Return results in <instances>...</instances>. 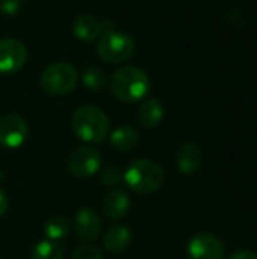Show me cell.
<instances>
[{"mask_svg":"<svg viewBox=\"0 0 257 259\" xmlns=\"http://www.w3.org/2000/svg\"><path fill=\"white\" fill-rule=\"evenodd\" d=\"M27 62L26 46L15 38L0 39V73H17Z\"/></svg>","mask_w":257,"mask_h":259,"instance_id":"cell-7","label":"cell"},{"mask_svg":"<svg viewBox=\"0 0 257 259\" xmlns=\"http://www.w3.org/2000/svg\"><path fill=\"white\" fill-rule=\"evenodd\" d=\"M27 138V124L17 114L0 117V146L5 149H17Z\"/></svg>","mask_w":257,"mask_h":259,"instance_id":"cell-9","label":"cell"},{"mask_svg":"<svg viewBox=\"0 0 257 259\" xmlns=\"http://www.w3.org/2000/svg\"><path fill=\"white\" fill-rule=\"evenodd\" d=\"M101 165V155L94 147H79L74 150L68 159V170L73 176L79 179H86L94 176Z\"/></svg>","mask_w":257,"mask_h":259,"instance_id":"cell-6","label":"cell"},{"mask_svg":"<svg viewBox=\"0 0 257 259\" xmlns=\"http://www.w3.org/2000/svg\"><path fill=\"white\" fill-rule=\"evenodd\" d=\"M130 208V199L123 190H112L103 200V212L112 220H118L127 214Z\"/></svg>","mask_w":257,"mask_h":259,"instance_id":"cell-13","label":"cell"},{"mask_svg":"<svg viewBox=\"0 0 257 259\" xmlns=\"http://www.w3.org/2000/svg\"><path fill=\"white\" fill-rule=\"evenodd\" d=\"M8 206H9V203H8V197H6V194L0 190V217H3V215L6 214Z\"/></svg>","mask_w":257,"mask_h":259,"instance_id":"cell-24","label":"cell"},{"mask_svg":"<svg viewBox=\"0 0 257 259\" xmlns=\"http://www.w3.org/2000/svg\"><path fill=\"white\" fill-rule=\"evenodd\" d=\"M70 232V223L64 217H52L44 225V234L50 241H61Z\"/></svg>","mask_w":257,"mask_h":259,"instance_id":"cell-17","label":"cell"},{"mask_svg":"<svg viewBox=\"0 0 257 259\" xmlns=\"http://www.w3.org/2000/svg\"><path fill=\"white\" fill-rule=\"evenodd\" d=\"M164 106L156 99H147L138 109L139 123L145 127H156L164 118Z\"/></svg>","mask_w":257,"mask_h":259,"instance_id":"cell-16","label":"cell"},{"mask_svg":"<svg viewBox=\"0 0 257 259\" xmlns=\"http://www.w3.org/2000/svg\"><path fill=\"white\" fill-rule=\"evenodd\" d=\"M111 146L120 152H127L133 149L139 141V132L130 126H120L111 132Z\"/></svg>","mask_w":257,"mask_h":259,"instance_id":"cell-15","label":"cell"},{"mask_svg":"<svg viewBox=\"0 0 257 259\" xmlns=\"http://www.w3.org/2000/svg\"><path fill=\"white\" fill-rule=\"evenodd\" d=\"M39 82L47 94L65 96L76 88L77 71L68 62H55L44 68Z\"/></svg>","mask_w":257,"mask_h":259,"instance_id":"cell-5","label":"cell"},{"mask_svg":"<svg viewBox=\"0 0 257 259\" xmlns=\"http://www.w3.org/2000/svg\"><path fill=\"white\" fill-rule=\"evenodd\" d=\"M74 134L85 143H101L109 134L108 115L94 105H85L74 111L71 118Z\"/></svg>","mask_w":257,"mask_h":259,"instance_id":"cell-2","label":"cell"},{"mask_svg":"<svg viewBox=\"0 0 257 259\" xmlns=\"http://www.w3.org/2000/svg\"><path fill=\"white\" fill-rule=\"evenodd\" d=\"M74 231L80 240L94 241L101 231V220L91 208H82L74 215Z\"/></svg>","mask_w":257,"mask_h":259,"instance_id":"cell-10","label":"cell"},{"mask_svg":"<svg viewBox=\"0 0 257 259\" xmlns=\"http://www.w3.org/2000/svg\"><path fill=\"white\" fill-rule=\"evenodd\" d=\"M105 247L112 253H121L127 250L132 244V232L124 226L111 228L103 237Z\"/></svg>","mask_w":257,"mask_h":259,"instance_id":"cell-14","label":"cell"},{"mask_svg":"<svg viewBox=\"0 0 257 259\" xmlns=\"http://www.w3.org/2000/svg\"><path fill=\"white\" fill-rule=\"evenodd\" d=\"M226 247L223 241L208 232L194 235L188 243V255L191 259H224Z\"/></svg>","mask_w":257,"mask_h":259,"instance_id":"cell-8","label":"cell"},{"mask_svg":"<svg viewBox=\"0 0 257 259\" xmlns=\"http://www.w3.org/2000/svg\"><path fill=\"white\" fill-rule=\"evenodd\" d=\"M121 181V171L115 167H106L100 171V182L106 187H114Z\"/></svg>","mask_w":257,"mask_h":259,"instance_id":"cell-20","label":"cell"},{"mask_svg":"<svg viewBox=\"0 0 257 259\" xmlns=\"http://www.w3.org/2000/svg\"><path fill=\"white\" fill-rule=\"evenodd\" d=\"M229 259H257V253L251 250H238L233 255H230Z\"/></svg>","mask_w":257,"mask_h":259,"instance_id":"cell-23","label":"cell"},{"mask_svg":"<svg viewBox=\"0 0 257 259\" xmlns=\"http://www.w3.org/2000/svg\"><path fill=\"white\" fill-rule=\"evenodd\" d=\"M73 33L77 39L85 42H92L103 33V23H100L92 15H79L73 23Z\"/></svg>","mask_w":257,"mask_h":259,"instance_id":"cell-12","label":"cell"},{"mask_svg":"<svg viewBox=\"0 0 257 259\" xmlns=\"http://www.w3.org/2000/svg\"><path fill=\"white\" fill-rule=\"evenodd\" d=\"M32 259H64V253L55 241L44 240L33 247Z\"/></svg>","mask_w":257,"mask_h":259,"instance_id":"cell-18","label":"cell"},{"mask_svg":"<svg viewBox=\"0 0 257 259\" xmlns=\"http://www.w3.org/2000/svg\"><path fill=\"white\" fill-rule=\"evenodd\" d=\"M73 259H103V255L94 246H80L73 253Z\"/></svg>","mask_w":257,"mask_h":259,"instance_id":"cell-21","label":"cell"},{"mask_svg":"<svg viewBox=\"0 0 257 259\" xmlns=\"http://www.w3.org/2000/svg\"><path fill=\"white\" fill-rule=\"evenodd\" d=\"M21 9V0H0V14L15 15Z\"/></svg>","mask_w":257,"mask_h":259,"instance_id":"cell-22","label":"cell"},{"mask_svg":"<svg viewBox=\"0 0 257 259\" xmlns=\"http://www.w3.org/2000/svg\"><path fill=\"white\" fill-rule=\"evenodd\" d=\"M82 83H83L85 88H88L91 91H100L106 85V76H105V73L100 68L91 67V68L83 71Z\"/></svg>","mask_w":257,"mask_h":259,"instance_id":"cell-19","label":"cell"},{"mask_svg":"<svg viewBox=\"0 0 257 259\" xmlns=\"http://www.w3.org/2000/svg\"><path fill=\"white\" fill-rule=\"evenodd\" d=\"M124 181L132 191L139 194H150L162 187L165 181V171L158 162L142 158L133 161L129 165L124 173Z\"/></svg>","mask_w":257,"mask_h":259,"instance_id":"cell-3","label":"cell"},{"mask_svg":"<svg viewBox=\"0 0 257 259\" xmlns=\"http://www.w3.org/2000/svg\"><path fill=\"white\" fill-rule=\"evenodd\" d=\"M109 87L118 100L133 103L144 99L150 91V77L142 68L127 65L112 74Z\"/></svg>","mask_w":257,"mask_h":259,"instance_id":"cell-1","label":"cell"},{"mask_svg":"<svg viewBox=\"0 0 257 259\" xmlns=\"http://www.w3.org/2000/svg\"><path fill=\"white\" fill-rule=\"evenodd\" d=\"M135 52V41L130 35L117 30L101 33L97 42L98 56L108 64H121L132 58Z\"/></svg>","mask_w":257,"mask_h":259,"instance_id":"cell-4","label":"cell"},{"mask_svg":"<svg viewBox=\"0 0 257 259\" xmlns=\"http://www.w3.org/2000/svg\"><path fill=\"white\" fill-rule=\"evenodd\" d=\"M203 164V153L197 144H183L177 152V167L183 175H195Z\"/></svg>","mask_w":257,"mask_h":259,"instance_id":"cell-11","label":"cell"}]
</instances>
